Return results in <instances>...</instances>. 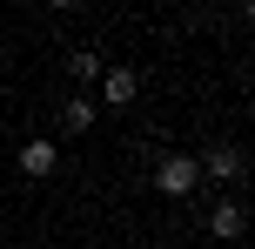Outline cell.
I'll return each mask as SVG.
<instances>
[{"mask_svg":"<svg viewBox=\"0 0 255 249\" xmlns=\"http://www.w3.org/2000/svg\"><path fill=\"white\" fill-rule=\"evenodd\" d=\"M195 182H202L195 155H161V169H154V189H161V196H188Z\"/></svg>","mask_w":255,"mask_h":249,"instance_id":"cell-1","label":"cell"},{"mask_svg":"<svg viewBox=\"0 0 255 249\" xmlns=\"http://www.w3.org/2000/svg\"><path fill=\"white\" fill-rule=\"evenodd\" d=\"M195 169H202V175H222V182H242L249 155H242L235 142H222V148H208V155H195Z\"/></svg>","mask_w":255,"mask_h":249,"instance_id":"cell-2","label":"cell"},{"mask_svg":"<svg viewBox=\"0 0 255 249\" xmlns=\"http://www.w3.org/2000/svg\"><path fill=\"white\" fill-rule=\"evenodd\" d=\"M249 229V209L242 202H215V216H208V236H222V243H235Z\"/></svg>","mask_w":255,"mask_h":249,"instance_id":"cell-3","label":"cell"},{"mask_svg":"<svg viewBox=\"0 0 255 249\" xmlns=\"http://www.w3.org/2000/svg\"><path fill=\"white\" fill-rule=\"evenodd\" d=\"M134 88H141V74H134V67H101V94H108L115 108L134 101Z\"/></svg>","mask_w":255,"mask_h":249,"instance_id":"cell-4","label":"cell"},{"mask_svg":"<svg viewBox=\"0 0 255 249\" xmlns=\"http://www.w3.org/2000/svg\"><path fill=\"white\" fill-rule=\"evenodd\" d=\"M61 128L67 135H88L94 128V101H88V94H67V101H61Z\"/></svg>","mask_w":255,"mask_h":249,"instance_id":"cell-5","label":"cell"},{"mask_svg":"<svg viewBox=\"0 0 255 249\" xmlns=\"http://www.w3.org/2000/svg\"><path fill=\"white\" fill-rule=\"evenodd\" d=\"M20 169L34 175V182H40V175H54V142H27V148H20Z\"/></svg>","mask_w":255,"mask_h":249,"instance_id":"cell-6","label":"cell"},{"mask_svg":"<svg viewBox=\"0 0 255 249\" xmlns=\"http://www.w3.org/2000/svg\"><path fill=\"white\" fill-rule=\"evenodd\" d=\"M67 67H74V81H101V54H94V47H74Z\"/></svg>","mask_w":255,"mask_h":249,"instance_id":"cell-7","label":"cell"}]
</instances>
